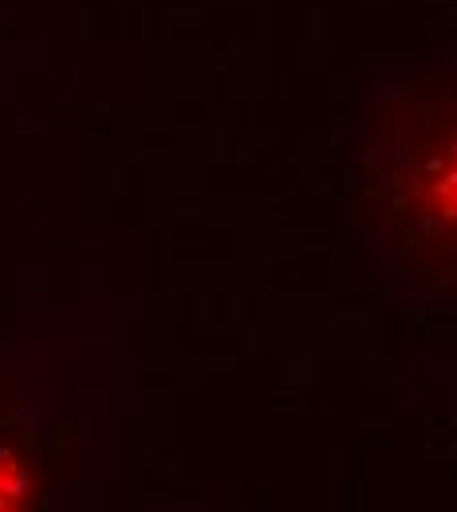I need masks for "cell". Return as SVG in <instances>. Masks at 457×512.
<instances>
[{
	"label": "cell",
	"instance_id": "cell-1",
	"mask_svg": "<svg viewBox=\"0 0 457 512\" xmlns=\"http://www.w3.org/2000/svg\"><path fill=\"white\" fill-rule=\"evenodd\" d=\"M379 158L375 182L410 268L457 288V83L394 119Z\"/></svg>",
	"mask_w": 457,
	"mask_h": 512
},
{
	"label": "cell",
	"instance_id": "cell-2",
	"mask_svg": "<svg viewBox=\"0 0 457 512\" xmlns=\"http://www.w3.org/2000/svg\"><path fill=\"white\" fill-rule=\"evenodd\" d=\"M28 493V473L12 453H0V509L20 505V497Z\"/></svg>",
	"mask_w": 457,
	"mask_h": 512
}]
</instances>
